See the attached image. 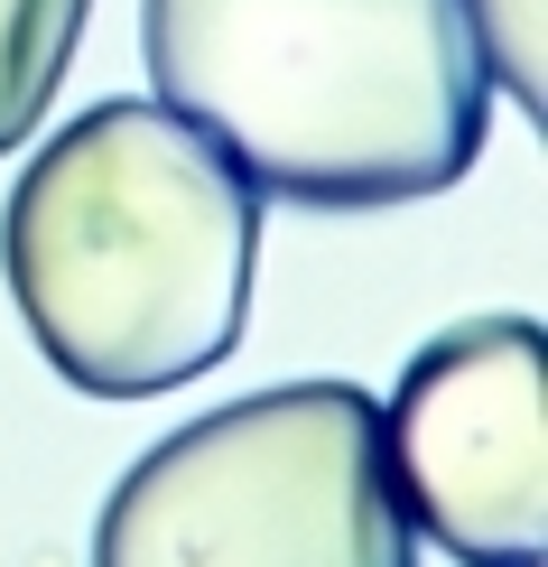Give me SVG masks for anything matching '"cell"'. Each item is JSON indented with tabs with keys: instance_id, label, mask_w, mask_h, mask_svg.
Here are the masks:
<instances>
[{
	"instance_id": "6da1fadb",
	"label": "cell",
	"mask_w": 548,
	"mask_h": 567,
	"mask_svg": "<svg viewBox=\"0 0 548 567\" xmlns=\"http://www.w3.org/2000/svg\"><path fill=\"white\" fill-rule=\"evenodd\" d=\"M260 186L149 93L75 112L19 168L0 279L19 326L84 400L186 391L242 344Z\"/></svg>"
},
{
	"instance_id": "5b68a950",
	"label": "cell",
	"mask_w": 548,
	"mask_h": 567,
	"mask_svg": "<svg viewBox=\"0 0 548 567\" xmlns=\"http://www.w3.org/2000/svg\"><path fill=\"white\" fill-rule=\"evenodd\" d=\"M84 19L93 0H0V158L46 122V103L84 47Z\"/></svg>"
},
{
	"instance_id": "8992f818",
	"label": "cell",
	"mask_w": 548,
	"mask_h": 567,
	"mask_svg": "<svg viewBox=\"0 0 548 567\" xmlns=\"http://www.w3.org/2000/svg\"><path fill=\"white\" fill-rule=\"evenodd\" d=\"M465 19H474V47H484V75L493 84H511V103L548 112V0H465Z\"/></svg>"
},
{
	"instance_id": "3957f363",
	"label": "cell",
	"mask_w": 548,
	"mask_h": 567,
	"mask_svg": "<svg viewBox=\"0 0 548 567\" xmlns=\"http://www.w3.org/2000/svg\"><path fill=\"white\" fill-rule=\"evenodd\" d=\"M93 567H418L381 465V400L279 382L186 419L112 484Z\"/></svg>"
},
{
	"instance_id": "7a4b0ae2",
	"label": "cell",
	"mask_w": 548,
	"mask_h": 567,
	"mask_svg": "<svg viewBox=\"0 0 548 567\" xmlns=\"http://www.w3.org/2000/svg\"><path fill=\"white\" fill-rule=\"evenodd\" d=\"M139 47L260 196L325 215L446 196L493 131L465 0H139Z\"/></svg>"
},
{
	"instance_id": "277c9868",
	"label": "cell",
	"mask_w": 548,
	"mask_h": 567,
	"mask_svg": "<svg viewBox=\"0 0 548 567\" xmlns=\"http://www.w3.org/2000/svg\"><path fill=\"white\" fill-rule=\"evenodd\" d=\"M381 465L418 539L456 567H548V336L465 317L381 400Z\"/></svg>"
}]
</instances>
